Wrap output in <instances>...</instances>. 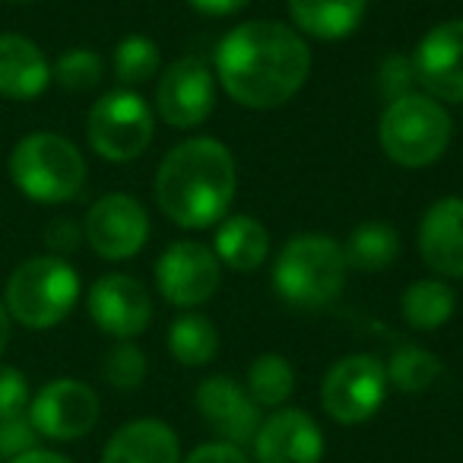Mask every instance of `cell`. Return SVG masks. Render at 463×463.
Masks as SVG:
<instances>
[{"mask_svg": "<svg viewBox=\"0 0 463 463\" xmlns=\"http://www.w3.org/2000/svg\"><path fill=\"white\" fill-rule=\"evenodd\" d=\"M400 254V235L391 222L384 219H368V222L355 225L349 241L343 245V258L346 267L365 273H381L397 260Z\"/></svg>", "mask_w": 463, "mask_h": 463, "instance_id": "22", "label": "cell"}, {"mask_svg": "<svg viewBox=\"0 0 463 463\" xmlns=\"http://www.w3.org/2000/svg\"><path fill=\"white\" fill-rule=\"evenodd\" d=\"M10 181L33 203H67L86 184V159L73 140L48 130L26 134L10 153Z\"/></svg>", "mask_w": 463, "mask_h": 463, "instance_id": "3", "label": "cell"}, {"mask_svg": "<svg viewBox=\"0 0 463 463\" xmlns=\"http://www.w3.org/2000/svg\"><path fill=\"white\" fill-rule=\"evenodd\" d=\"M159 64H162L159 45L149 35H128V39H121L115 48V58H111L115 77L124 90L153 80L159 73Z\"/></svg>", "mask_w": 463, "mask_h": 463, "instance_id": "27", "label": "cell"}, {"mask_svg": "<svg viewBox=\"0 0 463 463\" xmlns=\"http://www.w3.org/2000/svg\"><path fill=\"white\" fill-rule=\"evenodd\" d=\"M194 403H197V412L213 431H216L222 441L229 444H245L254 441L260 429V406L251 400V393L232 381L229 374H213V378H203L194 393Z\"/></svg>", "mask_w": 463, "mask_h": 463, "instance_id": "15", "label": "cell"}, {"mask_svg": "<svg viewBox=\"0 0 463 463\" xmlns=\"http://www.w3.org/2000/svg\"><path fill=\"white\" fill-rule=\"evenodd\" d=\"M52 86V64L33 39L0 33V96L10 102H33Z\"/></svg>", "mask_w": 463, "mask_h": 463, "instance_id": "18", "label": "cell"}, {"mask_svg": "<svg viewBox=\"0 0 463 463\" xmlns=\"http://www.w3.org/2000/svg\"><path fill=\"white\" fill-rule=\"evenodd\" d=\"M7 463H73L71 457L58 454V450H48V448H35V450H26V454L14 457Z\"/></svg>", "mask_w": 463, "mask_h": 463, "instance_id": "36", "label": "cell"}, {"mask_svg": "<svg viewBox=\"0 0 463 463\" xmlns=\"http://www.w3.org/2000/svg\"><path fill=\"white\" fill-rule=\"evenodd\" d=\"M410 61L425 96L463 105V20H448L429 29Z\"/></svg>", "mask_w": 463, "mask_h": 463, "instance_id": "14", "label": "cell"}, {"mask_svg": "<svg viewBox=\"0 0 463 463\" xmlns=\"http://www.w3.org/2000/svg\"><path fill=\"white\" fill-rule=\"evenodd\" d=\"M168 353L178 365H210L219 353V330L203 315H181L168 327Z\"/></svg>", "mask_w": 463, "mask_h": 463, "instance_id": "24", "label": "cell"}, {"mask_svg": "<svg viewBox=\"0 0 463 463\" xmlns=\"http://www.w3.org/2000/svg\"><path fill=\"white\" fill-rule=\"evenodd\" d=\"M33 393H29V381L20 368L0 365V419L26 416Z\"/></svg>", "mask_w": 463, "mask_h": 463, "instance_id": "30", "label": "cell"}, {"mask_svg": "<svg viewBox=\"0 0 463 463\" xmlns=\"http://www.w3.org/2000/svg\"><path fill=\"white\" fill-rule=\"evenodd\" d=\"M419 254L431 273L463 279V197H441L425 210Z\"/></svg>", "mask_w": 463, "mask_h": 463, "instance_id": "17", "label": "cell"}, {"mask_svg": "<svg viewBox=\"0 0 463 463\" xmlns=\"http://www.w3.org/2000/svg\"><path fill=\"white\" fill-rule=\"evenodd\" d=\"M346 258L327 235H296L286 241L273 264V286L279 298L296 308H324L343 292Z\"/></svg>", "mask_w": 463, "mask_h": 463, "instance_id": "5", "label": "cell"}, {"mask_svg": "<svg viewBox=\"0 0 463 463\" xmlns=\"http://www.w3.org/2000/svg\"><path fill=\"white\" fill-rule=\"evenodd\" d=\"M105 77V61L90 48H71L52 64V83L64 92H92Z\"/></svg>", "mask_w": 463, "mask_h": 463, "instance_id": "28", "label": "cell"}, {"mask_svg": "<svg viewBox=\"0 0 463 463\" xmlns=\"http://www.w3.org/2000/svg\"><path fill=\"white\" fill-rule=\"evenodd\" d=\"M457 296L444 279H416V283L406 286L403 298H400V311H403V321L412 330H431L444 327V324L454 317Z\"/></svg>", "mask_w": 463, "mask_h": 463, "instance_id": "23", "label": "cell"}, {"mask_svg": "<svg viewBox=\"0 0 463 463\" xmlns=\"http://www.w3.org/2000/svg\"><path fill=\"white\" fill-rule=\"evenodd\" d=\"M251 450L254 463H321L324 431L305 410L279 406L260 422Z\"/></svg>", "mask_w": 463, "mask_h": 463, "instance_id": "16", "label": "cell"}, {"mask_svg": "<svg viewBox=\"0 0 463 463\" xmlns=\"http://www.w3.org/2000/svg\"><path fill=\"white\" fill-rule=\"evenodd\" d=\"M368 14V0H289V16L298 33L321 42L353 35Z\"/></svg>", "mask_w": 463, "mask_h": 463, "instance_id": "21", "label": "cell"}, {"mask_svg": "<svg viewBox=\"0 0 463 463\" xmlns=\"http://www.w3.org/2000/svg\"><path fill=\"white\" fill-rule=\"evenodd\" d=\"M381 149L403 168H425L444 156L450 143V115L438 99L410 92L384 105L378 121Z\"/></svg>", "mask_w": 463, "mask_h": 463, "instance_id": "6", "label": "cell"}, {"mask_svg": "<svg viewBox=\"0 0 463 463\" xmlns=\"http://www.w3.org/2000/svg\"><path fill=\"white\" fill-rule=\"evenodd\" d=\"M219 277L222 264L216 260L213 248L200 241H175L156 260V286L175 308H197L210 302L219 289Z\"/></svg>", "mask_w": 463, "mask_h": 463, "instance_id": "12", "label": "cell"}, {"mask_svg": "<svg viewBox=\"0 0 463 463\" xmlns=\"http://www.w3.org/2000/svg\"><path fill=\"white\" fill-rule=\"evenodd\" d=\"M102 463H181V441L162 419H134L109 438Z\"/></svg>", "mask_w": 463, "mask_h": 463, "instance_id": "19", "label": "cell"}, {"mask_svg": "<svg viewBox=\"0 0 463 463\" xmlns=\"http://www.w3.org/2000/svg\"><path fill=\"white\" fill-rule=\"evenodd\" d=\"M181 463H251V457L245 454V448L229 441H206L187 454V460Z\"/></svg>", "mask_w": 463, "mask_h": 463, "instance_id": "34", "label": "cell"}, {"mask_svg": "<svg viewBox=\"0 0 463 463\" xmlns=\"http://www.w3.org/2000/svg\"><path fill=\"white\" fill-rule=\"evenodd\" d=\"M10 315H7V305H4V298H0V355H4V349H7L10 343Z\"/></svg>", "mask_w": 463, "mask_h": 463, "instance_id": "37", "label": "cell"}, {"mask_svg": "<svg viewBox=\"0 0 463 463\" xmlns=\"http://www.w3.org/2000/svg\"><path fill=\"white\" fill-rule=\"evenodd\" d=\"M213 73L232 102L270 111L305 86L311 73V48L286 23L248 20L219 39Z\"/></svg>", "mask_w": 463, "mask_h": 463, "instance_id": "1", "label": "cell"}, {"mask_svg": "<svg viewBox=\"0 0 463 463\" xmlns=\"http://www.w3.org/2000/svg\"><path fill=\"white\" fill-rule=\"evenodd\" d=\"M216 109V73L197 54L178 58L156 83V111L175 130L200 128Z\"/></svg>", "mask_w": 463, "mask_h": 463, "instance_id": "9", "label": "cell"}, {"mask_svg": "<svg viewBox=\"0 0 463 463\" xmlns=\"http://www.w3.org/2000/svg\"><path fill=\"white\" fill-rule=\"evenodd\" d=\"M80 241H83V229H80L73 219H54V222L48 225V232H45V245H48V251H52L54 258L67 260V254L77 251Z\"/></svg>", "mask_w": 463, "mask_h": 463, "instance_id": "33", "label": "cell"}, {"mask_svg": "<svg viewBox=\"0 0 463 463\" xmlns=\"http://www.w3.org/2000/svg\"><path fill=\"white\" fill-rule=\"evenodd\" d=\"M213 254L235 273H254L270 254V235L254 216H225L213 235Z\"/></svg>", "mask_w": 463, "mask_h": 463, "instance_id": "20", "label": "cell"}, {"mask_svg": "<svg viewBox=\"0 0 463 463\" xmlns=\"http://www.w3.org/2000/svg\"><path fill=\"white\" fill-rule=\"evenodd\" d=\"M387 368L374 355H346L340 359L321 384V403L334 422L362 425L384 406L387 397Z\"/></svg>", "mask_w": 463, "mask_h": 463, "instance_id": "8", "label": "cell"}, {"mask_svg": "<svg viewBox=\"0 0 463 463\" xmlns=\"http://www.w3.org/2000/svg\"><path fill=\"white\" fill-rule=\"evenodd\" d=\"M156 134V115L134 90H111L90 109L86 140L105 162H130L146 153Z\"/></svg>", "mask_w": 463, "mask_h": 463, "instance_id": "7", "label": "cell"}, {"mask_svg": "<svg viewBox=\"0 0 463 463\" xmlns=\"http://www.w3.org/2000/svg\"><path fill=\"white\" fill-rule=\"evenodd\" d=\"M239 191V168L229 146L213 137H191L168 149L156 172V203L181 229H210L229 213Z\"/></svg>", "mask_w": 463, "mask_h": 463, "instance_id": "2", "label": "cell"}, {"mask_svg": "<svg viewBox=\"0 0 463 463\" xmlns=\"http://www.w3.org/2000/svg\"><path fill=\"white\" fill-rule=\"evenodd\" d=\"M248 393L260 410H279L296 391V368L279 353H264L248 368Z\"/></svg>", "mask_w": 463, "mask_h": 463, "instance_id": "25", "label": "cell"}, {"mask_svg": "<svg viewBox=\"0 0 463 463\" xmlns=\"http://www.w3.org/2000/svg\"><path fill=\"white\" fill-rule=\"evenodd\" d=\"M7 4H33V0H7Z\"/></svg>", "mask_w": 463, "mask_h": 463, "instance_id": "38", "label": "cell"}, {"mask_svg": "<svg viewBox=\"0 0 463 463\" xmlns=\"http://www.w3.org/2000/svg\"><path fill=\"white\" fill-rule=\"evenodd\" d=\"M146 355H143L140 346H134L130 340H118L115 346L109 349L102 362V374L115 391H137V387L146 381Z\"/></svg>", "mask_w": 463, "mask_h": 463, "instance_id": "29", "label": "cell"}, {"mask_svg": "<svg viewBox=\"0 0 463 463\" xmlns=\"http://www.w3.org/2000/svg\"><path fill=\"white\" fill-rule=\"evenodd\" d=\"M80 302V273L54 254L29 258L10 273L4 305L10 321L29 330H52Z\"/></svg>", "mask_w": 463, "mask_h": 463, "instance_id": "4", "label": "cell"}, {"mask_svg": "<svg viewBox=\"0 0 463 463\" xmlns=\"http://www.w3.org/2000/svg\"><path fill=\"white\" fill-rule=\"evenodd\" d=\"M378 83H381V92H384L387 102L410 96L412 86H416V71H412V61L410 58H400V54H393V58H384Z\"/></svg>", "mask_w": 463, "mask_h": 463, "instance_id": "32", "label": "cell"}, {"mask_svg": "<svg viewBox=\"0 0 463 463\" xmlns=\"http://www.w3.org/2000/svg\"><path fill=\"white\" fill-rule=\"evenodd\" d=\"M83 239L102 260H128L146 245L149 216L130 194H105L86 213Z\"/></svg>", "mask_w": 463, "mask_h": 463, "instance_id": "10", "label": "cell"}, {"mask_svg": "<svg viewBox=\"0 0 463 463\" xmlns=\"http://www.w3.org/2000/svg\"><path fill=\"white\" fill-rule=\"evenodd\" d=\"M197 14L206 16H232L239 14L241 7H248V0H187Z\"/></svg>", "mask_w": 463, "mask_h": 463, "instance_id": "35", "label": "cell"}, {"mask_svg": "<svg viewBox=\"0 0 463 463\" xmlns=\"http://www.w3.org/2000/svg\"><path fill=\"white\" fill-rule=\"evenodd\" d=\"M86 308L92 324L115 340H134L153 321V298L130 273H109L96 279L86 296Z\"/></svg>", "mask_w": 463, "mask_h": 463, "instance_id": "13", "label": "cell"}, {"mask_svg": "<svg viewBox=\"0 0 463 463\" xmlns=\"http://www.w3.org/2000/svg\"><path fill=\"white\" fill-rule=\"evenodd\" d=\"M99 412H102L99 393L77 378L48 381L29 403L35 431L52 441H77L90 435L99 422Z\"/></svg>", "mask_w": 463, "mask_h": 463, "instance_id": "11", "label": "cell"}, {"mask_svg": "<svg viewBox=\"0 0 463 463\" xmlns=\"http://www.w3.org/2000/svg\"><path fill=\"white\" fill-rule=\"evenodd\" d=\"M387 384L403 393H422L441 378V362L422 346H400L387 362Z\"/></svg>", "mask_w": 463, "mask_h": 463, "instance_id": "26", "label": "cell"}, {"mask_svg": "<svg viewBox=\"0 0 463 463\" xmlns=\"http://www.w3.org/2000/svg\"><path fill=\"white\" fill-rule=\"evenodd\" d=\"M39 431H35L33 419L14 416V419H0V457L4 460H14V457L26 454V450L39 448Z\"/></svg>", "mask_w": 463, "mask_h": 463, "instance_id": "31", "label": "cell"}]
</instances>
